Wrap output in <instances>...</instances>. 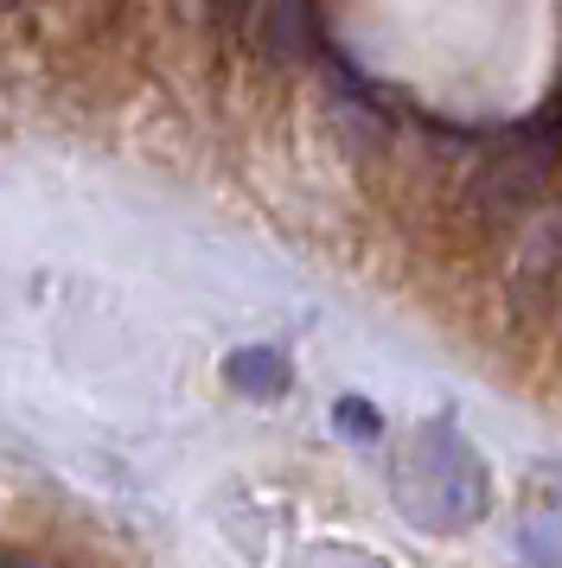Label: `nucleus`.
I'll list each match as a JSON object with an SVG mask.
<instances>
[{
  "mask_svg": "<svg viewBox=\"0 0 562 568\" xmlns=\"http://www.w3.org/2000/svg\"><path fill=\"white\" fill-rule=\"evenodd\" d=\"M230 384H243V389H262V396H275V389H288V364H281V352H269V345H255V352H237V358H230Z\"/></svg>",
  "mask_w": 562,
  "mask_h": 568,
  "instance_id": "nucleus-2",
  "label": "nucleus"
},
{
  "mask_svg": "<svg viewBox=\"0 0 562 568\" xmlns=\"http://www.w3.org/2000/svg\"><path fill=\"white\" fill-rule=\"evenodd\" d=\"M550 166H556V141H550V134H524V141H511V148H499V154L485 160L480 185H473V205H480L485 217L505 224V217H518V211L543 192Z\"/></svg>",
  "mask_w": 562,
  "mask_h": 568,
  "instance_id": "nucleus-1",
  "label": "nucleus"
}]
</instances>
